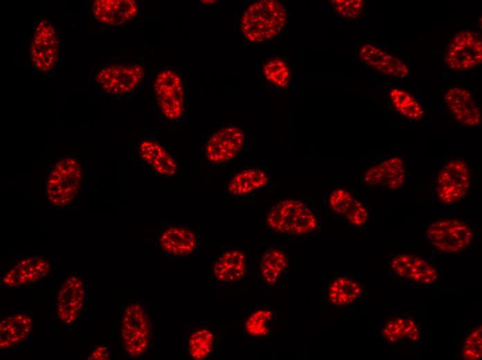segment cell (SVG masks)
I'll use <instances>...</instances> for the list:
<instances>
[{"mask_svg": "<svg viewBox=\"0 0 482 360\" xmlns=\"http://www.w3.org/2000/svg\"><path fill=\"white\" fill-rule=\"evenodd\" d=\"M120 330L125 352L132 358L143 356L150 346L152 324L141 304L133 303L124 308Z\"/></svg>", "mask_w": 482, "mask_h": 360, "instance_id": "6", "label": "cell"}, {"mask_svg": "<svg viewBox=\"0 0 482 360\" xmlns=\"http://www.w3.org/2000/svg\"><path fill=\"white\" fill-rule=\"evenodd\" d=\"M276 318V312L271 308H256L249 311L242 318L244 338L254 342L268 339L273 334Z\"/></svg>", "mask_w": 482, "mask_h": 360, "instance_id": "26", "label": "cell"}, {"mask_svg": "<svg viewBox=\"0 0 482 360\" xmlns=\"http://www.w3.org/2000/svg\"><path fill=\"white\" fill-rule=\"evenodd\" d=\"M138 3L133 0H96L92 13L100 23L118 26L134 19L139 12Z\"/></svg>", "mask_w": 482, "mask_h": 360, "instance_id": "24", "label": "cell"}, {"mask_svg": "<svg viewBox=\"0 0 482 360\" xmlns=\"http://www.w3.org/2000/svg\"><path fill=\"white\" fill-rule=\"evenodd\" d=\"M357 199L344 188H336L329 195L328 204L330 210L337 216L343 217Z\"/></svg>", "mask_w": 482, "mask_h": 360, "instance_id": "32", "label": "cell"}, {"mask_svg": "<svg viewBox=\"0 0 482 360\" xmlns=\"http://www.w3.org/2000/svg\"><path fill=\"white\" fill-rule=\"evenodd\" d=\"M263 74L266 79L281 88L287 87L290 80V72L287 63L280 58H271L263 66Z\"/></svg>", "mask_w": 482, "mask_h": 360, "instance_id": "30", "label": "cell"}, {"mask_svg": "<svg viewBox=\"0 0 482 360\" xmlns=\"http://www.w3.org/2000/svg\"><path fill=\"white\" fill-rule=\"evenodd\" d=\"M85 287L78 276L67 278L59 288L56 298V312L64 324H71L78 318L84 303Z\"/></svg>", "mask_w": 482, "mask_h": 360, "instance_id": "18", "label": "cell"}, {"mask_svg": "<svg viewBox=\"0 0 482 360\" xmlns=\"http://www.w3.org/2000/svg\"><path fill=\"white\" fill-rule=\"evenodd\" d=\"M444 60L447 66L456 72L467 71L481 64V35L470 30L458 32L447 46Z\"/></svg>", "mask_w": 482, "mask_h": 360, "instance_id": "7", "label": "cell"}, {"mask_svg": "<svg viewBox=\"0 0 482 360\" xmlns=\"http://www.w3.org/2000/svg\"><path fill=\"white\" fill-rule=\"evenodd\" d=\"M332 6L343 18L354 19L363 12L364 1L362 0H332Z\"/></svg>", "mask_w": 482, "mask_h": 360, "instance_id": "33", "label": "cell"}, {"mask_svg": "<svg viewBox=\"0 0 482 360\" xmlns=\"http://www.w3.org/2000/svg\"><path fill=\"white\" fill-rule=\"evenodd\" d=\"M365 287L361 277L341 275L330 280L324 287V301L328 307L344 309L355 305L364 296Z\"/></svg>", "mask_w": 482, "mask_h": 360, "instance_id": "15", "label": "cell"}, {"mask_svg": "<svg viewBox=\"0 0 482 360\" xmlns=\"http://www.w3.org/2000/svg\"><path fill=\"white\" fill-rule=\"evenodd\" d=\"M445 102L455 120L465 126L481 122V111L471 92L463 87H452L445 95Z\"/></svg>", "mask_w": 482, "mask_h": 360, "instance_id": "22", "label": "cell"}, {"mask_svg": "<svg viewBox=\"0 0 482 360\" xmlns=\"http://www.w3.org/2000/svg\"><path fill=\"white\" fill-rule=\"evenodd\" d=\"M389 98L395 110L402 116L412 120H419L425 112L418 100L409 92L401 89H391Z\"/></svg>", "mask_w": 482, "mask_h": 360, "instance_id": "29", "label": "cell"}, {"mask_svg": "<svg viewBox=\"0 0 482 360\" xmlns=\"http://www.w3.org/2000/svg\"><path fill=\"white\" fill-rule=\"evenodd\" d=\"M474 231L463 219L447 217L431 222L425 231L429 246L442 254H459L471 246Z\"/></svg>", "mask_w": 482, "mask_h": 360, "instance_id": "3", "label": "cell"}, {"mask_svg": "<svg viewBox=\"0 0 482 360\" xmlns=\"http://www.w3.org/2000/svg\"><path fill=\"white\" fill-rule=\"evenodd\" d=\"M60 42L57 31L46 19L39 21L35 27L30 46V57L39 71L53 69L58 60Z\"/></svg>", "mask_w": 482, "mask_h": 360, "instance_id": "10", "label": "cell"}, {"mask_svg": "<svg viewBox=\"0 0 482 360\" xmlns=\"http://www.w3.org/2000/svg\"><path fill=\"white\" fill-rule=\"evenodd\" d=\"M33 330L31 317L15 313L3 318L0 323V347L8 348L23 342Z\"/></svg>", "mask_w": 482, "mask_h": 360, "instance_id": "28", "label": "cell"}, {"mask_svg": "<svg viewBox=\"0 0 482 360\" xmlns=\"http://www.w3.org/2000/svg\"><path fill=\"white\" fill-rule=\"evenodd\" d=\"M287 19L285 6L276 0H262L249 5L241 19V30L251 42H261L277 35Z\"/></svg>", "mask_w": 482, "mask_h": 360, "instance_id": "2", "label": "cell"}, {"mask_svg": "<svg viewBox=\"0 0 482 360\" xmlns=\"http://www.w3.org/2000/svg\"><path fill=\"white\" fill-rule=\"evenodd\" d=\"M389 273L400 283L432 287L441 280L440 267L431 258L413 253L393 255L389 262Z\"/></svg>", "mask_w": 482, "mask_h": 360, "instance_id": "4", "label": "cell"}, {"mask_svg": "<svg viewBox=\"0 0 482 360\" xmlns=\"http://www.w3.org/2000/svg\"><path fill=\"white\" fill-rule=\"evenodd\" d=\"M144 69L139 64H109L96 75L100 87L111 95H123L134 91L143 81Z\"/></svg>", "mask_w": 482, "mask_h": 360, "instance_id": "11", "label": "cell"}, {"mask_svg": "<svg viewBox=\"0 0 482 360\" xmlns=\"http://www.w3.org/2000/svg\"><path fill=\"white\" fill-rule=\"evenodd\" d=\"M157 242L166 254L187 256L195 253L199 247V229L190 224H169L161 231Z\"/></svg>", "mask_w": 482, "mask_h": 360, "instance_id": "13", "label": "cell"}, {"mask_svg": "<svg viewBox=\"0 0 482 360\" xmlns=\"http://www.w3.org/2000/svg\"><path fill=\"white\" fill-rule=\"evenodd\" d=\"M154 91L159 107L170 120L179 119L184 112V93L182 81L172 70H165L156 78Z\"/></svg>", "mask_w": 482, "mask_h": 360, "instance_id": "9", "label": "cell"}, {"mask_svg": "<svg viewBox=\"0 0 482 360\" xmlns=\"http://www.w3.org/2000/svg\"><path fill=\"white\" fill-rule=\"evenodd\" d=\"M265 224L267 230L273 233L304 236L316 232L319 222L315 210L307 203L285 199L269 208Z\"/></svg>", "mask_w": 482, "mask_h": 360, "instance_id": "1", "label": "cell"}, {"mask_svg": "<svg viewBox=\"0 0 482 360\" xmlns=\"http://www.w3.org/2000/svg\"><path fill=\"white\" fill-rule=\"evenodd\" d=\"M245 141L243 131L237 126L224 127L208 139L204 150L205 158L211 165L230 162L241 152Z\"/></svg>", "mask_w": 482, "mask_h": 360, "instance_id": "12", "label": "cell"}, {"mask_svg": "<svg viewBox=\"0 0 482 360\" xmlns=\"http://www.w3.org/2000/svg\"><path fill=\"white\" fill-rule=\"evenodd\" d=\"M406 170L404 161L399 156L388 158L369 167L364 174V181L371 186L387 190H397L404 183Z\"/></svg>", "mask_w": 482, "mask_h": 360, "instance_id": "19", "label": "cell"}, {"mask_svg": "<svg viewBox=\"0 0 482 360\" xmlns=\"http://www.w3.org/2000/svg\"><path fill=\"white\" fill-rule=\"evenodd\" d=\"M82 179L79 162L73 157L57 161L45 178V192L48 202L55 206L71 204L77 196Z\"/></svg>", "mask_w": 482, "mask_h": 360, "instance_id": "5", "label": "cell"}, {"mask_svg": "<svg viewBox=\"0 0 482 360\" xmlns=\"http://www.w3.org/2000/svg\"><path fill=\"white\" fill-rule=\"evenodd\" d=\"M482 327L474 326L465 335L460 346L461 357L466 360H476L482 354Z\"/></svg>", "mask_w": 482, "mask_h": 360, "instance_id": "31", "label": "cell"}, {"mask_svg": "<svg viewBox=\"0 0 482 360\" xmlns=\"http://www.w3.org/2000/svg\"><path fill=\"white\" fill-rule=\"evenodd\" d=\"M377 331L381 338L391 344L418 343L421 336L418 318L407 311L394 313L385 318L380 323Z\"/></svg>", "mask_w": 482, "mask_h": 360, "instance_id": "16", "label": "cell"}, {"mask_svg": "<svg viewBox=\"0 0 482 360\" xmlns=\"http://www.w3.org/2000/svg\"><path fill=\"white\" fill-rule=\"evenodd\" d=\"M220 334L210 322H199L188 334L187 352L190 359L204 360L212 357L217 351Z\"/></svg>", "mask_w": 482, "mask_h": 360, "instance_id": "20", "label": "cell"}, {"mask_svg": "<svg viewBox=\"0 0 482 360\" xmlns=\"http://www.w3.org/2000/svg\"><path fill=\"white\" fill-rule=\"evenodd\" d=\"M470 183L467 163L463 160H452L438 173L435 186L436 196L443 204L452 205L466 196Z\"/></svg>", "mask_w": 482, "mask_h": 360, "instance_id": "8", "label": "cell"}, {"mask_svg": "<svg viewBox=\"0 0 482 360\" xmlns=\"http://www.w3.org/2000/svg\"><path fill=\"white\" fill-rule=\"evenodd\" d=\"M50 264L44 258L26 257L11 267L3 276L6 286L28 285L44 278L50 271Z\"/></svg>", "mask_w": 482, "mask_h": 360, "instance_id": "23", "label": "cell"}, {"mask_svg": "<svg viewBox=\"0 0 482 360\" xmlns=\"http://www.w3.org/2000/svg\"><path fill=\"white\" fill-rule=\"evenodd\" d=\"M289 269L288 258L280 248L269 246L265 249L256 261V279L262 287H273L278 285Z\"/></svg>", "mask_w": 482, "mask_h": 360, "instance_id": "17", "label": "cell"}, {"mask_svg": "<svg viewBox=\"0 0 482 360\" xmlns=\"http://www.w3.org/2000/svg\"><path fill=\"white\" fill-rule=\"evenodd\" d=\"M110 359V350L105 345H98L87 357L88 360H108Z\"/></svg>", "mask_w": 482, "mask_h": 360, "instance_id": "35", "label": "cell"}, {"mask_svg": "<svg viewBox=\"0 0 482 360\" xmlns=\"http://www.w3.org/2000/svg\"><path fill=\"white\" fill-rule=\"evenodd\" d=\"M247 271L245 253L238 247L226 249L211 264L212 280L220 287L232 286L244 278Z\"/></svg>", "mask_w": 482, "mask_h": 360, "instance_id": "14", "label": "cell"}, {"mask_svg": "<svg viewBox=\"0 0 482 360\" xmlns=\"http://www.w3.org/2000/svg\"><path fill=\"white\" fill-rule=\"evenodd\" d=\"M139 154L142 161L161 176L170 177L177 172L176 159L163 145L154 140L143 141L139 147Z\"/></svg>", "mask_w": 482, "mask_h": 360, "instance_id": "27", "label": "cell"}, {"mask_svg": "<svg viewBox=\"0 0 482 360\" xmlns=\"http://www.w3.org/2000/svg\"><path fill=\"white\" fill-rule=\"evenodd\" d=\"M343 219L347 224L352 227H362L368 220V209L362 201L357 199Z\"/></svg>", "mask_w": 482, "mask_h": 360, "instance_id": "34", "label": "cell"}, {"mask_svg": "<svg viewBox=\"0 0 482 360\" xmlns=\"http://www.w3.org/2000/svg\"><path fill=\"white\" fill-rule=\"evenodd\" d=\"M269 183L267 172L258 168H244L233 172L224 187V193L233 198L249 196Z\"/></svg>", "mask_w": 482, "mask_h": 360, "instance_id": "25", "label": "cell"}, {"mask_svg": "<svg viewBox=\"0 0 482 360\" xmlns=\"http://www.w3.org/2000/svg\"><path fill=\"white\" fill-rule=\"evenodd\" d=\"M358 54L364 63L383 75L403 78L409 74V69L405 62L373 44H363Z\"/></svg>", "mask_w": 482, "mask_h": 360, "instance_id": "21", "label": "cell"}]
</instances>
